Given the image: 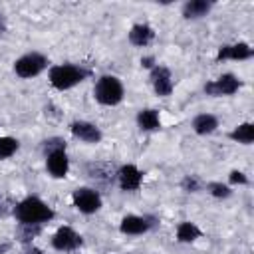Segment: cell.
Instances as JSON below:
<instances>
[{"label":"cell","instance_id":"obj_1","mask_svg":"<svg viewBox=\"0 0 254 254\" xmlns=\"http://www.w3.org/2000/svg\"><path fill=\"white\" fill-rule=\"evenodd\" d=\"M14 216L20 224H44L50 222L56 212L38 196H26L14 206Z\"/></svg>","mask_w":254,"mask_h":254},{"label":"cell","instance_id":"obj_2","mask_svg":"<svg viewBox=\"0 0 254 254\" xmlns=\"http://www.w3.org/2000/svg\"><path fill=\"white\" fill-rule=\"evenodd\" d=\"M87 75H89V71L83 69L81 65H75V64H60V65H52L50 67L48 79H50V83H52L54 89L65 91V89H71L73 85L81 83Z\"/></svg>","mask_w":254,"mask_h":254},{"label":"cell","instance_id":"obj_3","mask_svg":"<svg viewBox=\"0 0 254 254\" xmlns=\"http://www.w3.org/2000/svg\"><path fill=\"white\" fill-rule=\"evenodd\" d=\"M125 95V89H123V83L119 77L115 75H101L97 81H95V87H93V97L97 103L101 105H117L121 103Z\"/></svg>","mask_w":254,"mask_h":254},{"label":"cell","instance_id":"obj_4","mask_svg":"<svg viewBox=\"0 0 254 254\" xmlns=\"http://www.w3.org/2000/svg\"><path fill=\"white\" fill-rule=\"evenodd\" d=\"M48 58L40 52H28L24 56H20L16 62H14V71L18 77L22 79H30V77H36L40 75L46 67H48Z\"/></svg>","mask_w":254,"mask_h":254},{"label":"cell","instance_id":"obj_5","mask_svg":"<svg viewBox=\"0 0 254 254\" xmlns=\"http://www.w3.org/2000/svg\"><path fill=\"white\" fill-rule=\"evenodd\" d=\"M71 200H73V206L83 214H93L101 208V194L89 187L75 189L71 194Z\"/></svg>","mask_w":254,"mask_h":254},{"label":"cell","instance_id":"obj_6","mask_svg":"<svg viewBox=\"0 0 254 254\" xmlns=\"http://www.w3.org/2000/svg\"><path fill=\"white\" fill-rule=\"evenodd\" d=\"M240 89V79L232 73H222L220 77L204 83V93L212 97H222V95H232Z\"/></svg>","mask_w":254,"mask_h":254},{"label":"cell","instance_id":"obj_7","mask_svg":"<svg viewBox=\"0 0 254 254\" xmlns=\"http://www.w3.org/2000/svg\"><path fill=\"white\" fill-rule=\"evenodd\" d=\"M83 244V238L71 228V226H60L56 234L52 236V246L60 252H71L77 250Z\"/></svg>","mask_w":254,"mask_h":254},{"label":"cell","instance_id":"obj_8","mask_svg":"<svg viewBox=\"0 0 254 254\" xmlns=\"http://www.w3.org/2000/svg\"><path fill=\"white\" fill-rule=\"evenodd\" d=\"M151 83H153V89L157 95L161 97H167L173 93V75H171V69L165 67V65H155L151 69Z\"/></svg>","mask_w":254,"mask_h":254},{"label":"cell","instance_id":"obj_9","mask_svg":"<svg viewBox=\"0 0 254 254\" xmlns=\"http://www.w3.org/2000/svg\"><path fill=\"white\" fill-rule=\"evenodd\" d=\"M69 131H71V135L75 137V139H79V141H83V143H87V145H95V143H99L101 141V129L97 127V125H93V123H89V121H73L71 125H69Z\"/></svg>","mask_w":254,"mask_h":254},{"label":"cell","instance_id":"obj_10","mask_svg":"<svg viewBox=\"0 0 254 254\" xmlns=\"http://www.w3.org/2000/svg\"><path fill=\"white\" fill-rule=\"evenodd\" d=\"M46 169L54 179H64L69 169V159L65 155V149H58L46 155Z\"/></svg>","mask_w":254,"mask_h":254},{"label":"cell","instance_id":"obj_11","mask_svg":"<svg viewBox=\"0 0 254 254\" xmlns=\"http://www.w3.org/2000/svg\"><path fill=\"white\" fill-rule=\"evenodd\" d=\"M117 183L123 190H137L143 183V171L135 165H123L117 169Z\"/></svg>","mask_w":254,"mask_h":254},{"label":"cell","instance_id":"obj_12","mask_svg":"<svg viewBox=\"0 0 254 254\" xmlns=\"http://www.w3.org/2000/svg\"><path fill=\"white\" fill-rule=\"evenodd\" d=\"M153 228V220L149 216H139V214H127L119 222V230L123 234H145Z\"/></svg>","mask_w":254,"mask_h":254},{"label":"cell","instance_id":"obj_13","mask_svg":"<svg viewBox=\"0 0 254 254\" xmlns=\"http://www.w3.org/2000/svg\"><path fill=\"white\" fill-rule=\"evenodd\" d=\"M252 56H254V50L246 42H238V44L222 46L216 54V62H222V60H250Z\"/></svg>","mask_w":254,"mask_h":254},{"label":"cell","instance_id":"obj_14","mask_svg":"<svg viewBox=\"0 0 254 254\" xmlns=\"http://www.w3.org/2000/svg\"><path fill=\"white\" fill-rule=\"evenodd\" d=\"M155 40V30L149 24H135L129 30V42L137 48H145Z\"/></svg>","mask_w":254,"mask_h":254},{"label":"cell","instance_id":"obj_15","mask_svg":"<svg viewBox=\"0 0 254 254\" xmlns=\"http://www.w3.org/2000/svg\"><path fill=\"white\" fill-rule=\"evenodd\" d=\"M210 8H212V4L206 2V0H189V2L183 4L181 12H183V16L187 20H196V18L206 16L210 12Z\"/></svg>","mask_w":254,"mask_h":254},{"label":"cell","instance_id":"obj_16","mask_svg":"<svg viewBox=\"0 0 254 254\" xmlns=\"http://www.w3.org/2000/svg\"><path fill=\"white\" fill-rule=\"evenodd\" d=\"M137 125L141 131H157L161 129V117H159V111L157 109H141L137 113Z\"/></svg>","mask_w":254,"mask_h":254},{"label":"cell","instance_id":"obj_17","mask_svg":"<svg viewBox=\"0 0 254 254\" xmlns=\"http://www.w3.org/2000/svg\"><path fill=\"white\" fill-rule=\"evenodd\" d=\"M218 127V119L210 113H200L192 119V129L196 135H210L212 131H216Z\"/></svg>","mask_w":254,"mask_h":254},{"label":"cell","instance_id":"obj_18","mask_svg":"<svg viewBox=\"0 0 254 254\" xmlns=\"http://www.w3.org/2000/svg\"><path fill=\"white\" fill-rule=\"evenodd\" d=\"M200 236H202L200 228H198L194 222H190V220H185V222H181V224L177 226V240L183 242V244L194 242V240L200 238Z\"/></svg>","mask_w":254,"mask_h":254},{"label":"cell","instance_id":"obj_19","mask_svg":"<svg viewBox=\"0 0 254 254\" xmlns=\"http://www.w3.org/2000/svg\"><path fill=\"white\" fill-rule=\"evenodd\" d=\"M232 141H236V143H242V145H252V141H254V125L252 123H240V125H236L232 131H230V135H228Z\"/></svg>","mask_w":254,"mask_h":254},{"label":"cell","instance_id":"obj_20","mask_svg":"<svg viewBox=\"0 0 254 254\" xmlns=\"http://www.w3.org/2000/svg\"><path fill=\"white\" fill-rule=\"evenodd\" d=\"M42 230V224H20L16 230V236L22 244H30Z\"/></svg>","mask_w":254,"mask_h":254},{"label":"cell","instance_id":"obj_21","mask_svg":"<svg viewBox=\"0 0 254 254\" xmlns=\"http://www.w3.org/2000/svg\"><path fill=\"white\" fill-rule=\"evenodd\" d=\"M20 143L14 137H0V159H8L18 151Z\"/></svg>","mask_w":254,"mask_h":254},{"label":"cell","instance_id":"obj_22","mask_svg":"<svg viewBox=\"0 0 254 254\" xmlns=\"http://www.w3.org/2000/svg\"><path fill=\"white\" fill-rule=\"evenodd\" d=\"M208 192L214 196V198H228L232 194L230 187L228 185H222V183H208Z\"/></svg>","mask_w":254,"mask_h":254},{"label":"cell","instance_id":"obj_23","mask_svg":"<svg viewBox=\"0 0 254 254\" xmlns=\"http://www.w3.org/2000/svg\"><path fill=\"white\" fill-rule=\"evenodd\" d=\"M58 149H65V141L60 139V137H52V139H46L44 141V153H52V151H58Z\"/></svg>","mask_w":254,"mask_h":254},{"label":"cell","instance_id":"obj_24","mask_svg":"<svg viewBox=\"0 0 254 254\" xmlns=\"http://www.w3.org/2000/svg\"><path fill=\"white\" fill-rule=\"evenodd\" d=\"M181 187H183V190H187V192H196V190L200 189V183H198L196 177L187 175V177L181 181Z\"/></svg>","mask_w":254,"mask_h":254},{"label":"cell","instance_id":"obj_25","mask_svg":"<svg viewBox=\"0 0 254 254\" xmlns=\"http://www.w3.org/2000/svg\"><path fill=\"white\" fill-rule=\"evenodd\" d=\"M228 181H230L232 185H248V177H246L242 171H230Z\"/></svg>","mask_w":254,"mask_h":254},{"label":"cell","instance_id":"obj_26","mask_svg":"<svg viewBox=\"0 0 254 254\" xmlns=\"http://www.w3.org/2000/svg\"><path fill=\"white\" fill-rule=\"evenodd\" d=\"M141 65L147 67V69H153V67H155V58H153V56H145V58H141Z\"/></svg>","mask_w":254,"mask_h":254},{"label":"cell","instance_id":"obj_27","mask_svg":"<svg viewBox=\"0 0 254 254\" xmlns=\"http://www.w3.org/2000/svg\"><path fill=\"white\" fill-rule=\"evenodd\" d=\"M6 28H8V24H6V16L0 12V36L6 34Z\"/></svg>","mask_w":254,"mask_h":254},{"label":"cell","instance_id":"obj_28","mask_svg":"<svg viewBox=\"0 0 254 254\" xmlns=\"http://www.w3.org/2000/svg\"><path fill=\"white\" fill-rule=\"evenodd\" d=\"M24 246H26V248H24V252H26V254H42L38 248H32L30 244H24Z\"/></svg>","mask_w":254,"mask_h":254}]
</instances>
